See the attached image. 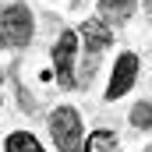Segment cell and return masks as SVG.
I'll list each match as a JSON object with an SVG mask.
<instances>
[{
  "label": "cell",
  "instance_id": "1",
  "mask_svg": "<svg viewBox=\"0 0 152 152\" xmlns=\"http://www.w3.org/2000/svg\"><path fill=\"white\" fill-rule=\"evenodd\" d=\"M32 32H36V25H32V11L25 4L0 7V42L4 46H11V50L28 46L32 42Z\"/></svg>",
  "mask_w": 152,
  "mask_h": 152
},
{
  "label": "cell",
  "instance_id": "2",
  "mask_svg": "<svg viewBox=\"0 0 152 152\" xmlns=\"http://www.w3.org/2000/svg\"><path fill=\"white\" fill-rule=\"evenodd\" d=\"M50 134L60 152H81V117L75 106H57L50 113Z\"/></svg>",
  "mask_w": 152,
  "mask_h": 152
},
{
  "label": "cell",
  "instance_id": "3",
  "mask_svg": "<svg viewBox=\"0 0 152 152\" xmlns=\"http://www.w3.org/2000/svg\"><path fill=\"white\" fill-rule=\"evenodd\" d=\"M75 57H78V32H60L57 46H53V67H57V81L64 88L78 85L75 78Z\"/></svg>",
  "mask_w": 152,
  "mask_h": 152
},
{
  "label": "cell",
  "instance_id": "4",
  "mask_svg": "<svg viewBox=\"0 0 152 152\" xmlns=\"http://www.w3.org/2000/svg\"><path fill=\"white\" fill-rule=\"evenodd\" d=\"M138 81V57L134 53H120L113 64V75H110V85H106V99L113 103L120 96H127Z\"/></svg>",
  "mask_w": 152,
  "mask_h": 152
},
{
  "label": "cell",
  "instance_id": "5",
  "mask_svg": "<svg viewBox=\"0 0 152 152\" xmlns=\"http://www.w3.org/2000/svg\"><path fill=\"white\" fill-rule=\"evenodd\" d=\"M78 36L85 39V53H88V78H92V64H96V57L113 42V36H110V28H106V21L103 18H88L85 25H81V32Z\"/></svg>",
  "mask_w": 152,
  "mask_h": 152
},
{
  "label": "cell",
  "instance_id": "6",
  "mask_svg": "<svg viewBox=\"0 0 152 152\" xmlns=\"http://www.w3.org/2000/svg\"><path fill=\"white\" fill-rule=\"evenodd\" d=\"M134 7H138V0H99L103 18H113V21H127L134 14Z\"/></svg>",
  "mask_w": 152,
  "mask_h": 152
},
{
  "label": "cell",
  "instance_id": "7",
  "mask_svg": "<svg viewBox=\"0 0 152 152\" xmlns=\"http://www.w3.org/2000/svg\"><path fill=\"white\" fill-rule=\"evenodd\" d=\"M113 149H117V134L106 127H99L85 138V152H113Z\"/></svg>",
  "mask_w": 152,
  "mask_h": 152
},
{
  "label": "cell",
  "instance_id": "8",
  "mask_svg": "<svg viewBox=\"0 0 152 152\" xmlns=\"http://www.w3.org/2000/svg\"><path fill=\"white\" fill-rule=\"evenodd\" d=\"M4 152H42V145H39L28 131H14V134H7Z\"/></svg>",
  "mask_w": 152,
  "mask_h": 152
},
{
  "label": "cell",
  "instance_id": "9",
  "mask_svg": "<svg viewBox=\"0 0 152 152\" xmlns=\"http://www.w3.org/2000/svg\"><path fill=\"white\" fill-rule=\"evenodd\" d=\"M131 124H134L138 131H152V103H149V99L134 103V110H131Z\"/></svg>",
  "mask_w": 152,
  "mask_h": 152
},
{
  "label": "cell",
  "instance_id": "10",
  "mask_svg": "<svg viewBox=\"0 0 152 152\" xmlns=\"http://www.w3.org/2000/svg\"><path fill=\"white\" fill-rule=\"evenodd\" d=\"M142 4H145V11H149V14H152V0H142Z\"/></svg>",
  "mask_w": 152,
  "mask_h": 152
}]
</instances>
